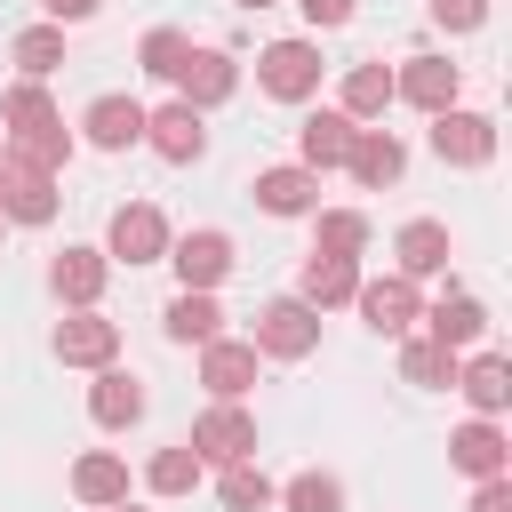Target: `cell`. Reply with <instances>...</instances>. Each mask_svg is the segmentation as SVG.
<instances>
[{
    "mask_svg": "<svg viewBox=\"0 0 512 512\" xmlns=\"http://www.w3.org/2000/svg\"><path fill=\"white\" fill-rule=\"evenodd\" d=\"M424 328H432L424 344H440V352H472V344H480V328H488V312H480V296H464V288H456V296H440V304L424 312Z\"/></svg>",
    "mask_w": 512,
    "mask_h": 512,
    "instance_id": "cell-16",
    "label": "cell"
},
{
    "mask_svg": "<svg viewBox=\"0 0 512 512\" xmlns=\"http://www.w3.org/2000/svg\"><path fill=\"white\" fill-rule=\"evenodd\" d=\"M0 232H8V216H0Z\"/></svg>",
    "mask_w": 512,
    "mask_h": 512,
    "instance_id": "cell-44",
    "label": "cell"
},
{
    "mask_svg": "<svg viewBox=\"0 0 512 512\" xmlns=\"http://www.w3.org/2000/svg\"><path fill=\"white\" fill-rule=\"evenodd\" d=\"M16 64H24V80H48L56 64H64V32L56 24H32V32H16V48H8Z\"/></svg>",
    "mask_w": 512,
    "mask_h": 512,
    "instance_id": "cell-29",
    "label": "cell"
},
{
    "mask_svg": "<svg viewBox=\"0 0 512 512\" xmlns=\"http://www.w3.org/2000/svg\"><path fill=\"white\" fill-rule=\"evenodd\" d=\"M456 392H464L480 416H504V400H512V368H504L496 352H480V360H456Z\"/></svg>",
    "mask_w": 512,
    "mask_h": 512,
    "instance_id": "cell-23",
    "label": "cell"
},
{
    "mask_svg": "<svg viewBox=\"0 0 512 512\" xmlns=\"http://www.w3.org/2000/svg\"><path fill=\"white\" fill-rule=\"evenodd\" d=\"M456 88H464V72H456L448 56H408V64L392 72V96H408L416 112H448Z\"/></svg>",
    "mask_w": 512,
    "mask_h": 512,
    "instance_id": "cell-7",
    "label": "cell"
},
{
    "mask_svg": "<svg viewBox=\"0 0 512 512\" xmlns=\"http://www.w3.org/2000/svg\"><path fill=\"white\" fill-rule=\"evenodd\" d=\"M104 256H120V264H160V256H168V216H160L152 200L112 208V240H104Z\"/></svg>",
    "mask_w": 512,
    "mask_h": 512,
    "instance_id": "cell-6",
    "label": "cell"
},
{
    "mask_svg": "<svg viewBox=\"0 0 512 512\" xmlns=\"http://www.w3.org/2000/svg\"><path fill=\"white\" fill-rule=\"evenodd\" d=\"M352 304H360V320H368L376 336H408V328L424 320V296H416V280H400V272L360 280V288H352Z\"/></svg>",
    "mask_w": 512,
    "mask_h": 512,
    "instance_id": "cell-5",
    "label": "cell"
},
{
    "mask_svg": "<svg viewBox=\"0 0 512 512\" xmlns=\"http://www.w3.org/2000/svg\"><path fill=\"white\" fill-rule=\"evenodd\" d=\"M112 352H120V328H112L104 312L56 320V360H64V368H112Z\"/></svg>",
    "mask_w": 512,
    "mask_h": 512,
    "instance_id": "cell-10",
    "label": "cell"
},
{
    "mask_svg": "<svg viewBox=\"0 0 512 512\" xmlns=\"http://www.w3.org/2000/svg\"><path fill=\"white\" fill-rule=\"evenodd\" d=\"M144 144L160 152V160H200L208 152V128H200V112L192 104H160V112H144Z\"/></svg>",
    "mask_w": 512,
    "mask_h": 512,
    "instance_id": "cell-12",
    "label": "cell"
},
{
    "mask_svg": "<svg viewBox=\"0 0 512 512\" xmlns=\"http://www.w3.org/2000/svg\"><path fill=\"white\" fill-rule=\"evenodd\" d=\"M352 136H360V128H352L344 112H312V120L296 128V152H304V168L320 176V168H344V152H352Z\"/></svg>",
    "mask_w": 512,
    "mask_h": 512,
    "instance_id": "cell-20",
    "label": "cell"
},
{
    "mask_svg": "<svg viewBox=\"0 0 512 512\" xmlns=\"http://www.w3.org/2000/svg\"><path fill=\"white\" fill-rule=\"evenodd\" d=\"M200 464H248L256 456V416L240 408V400H216V408H200V424H192V440H184Z\"/></svg>",
    "mask_w": 512,
    "mask_h": 512,
    "instance_id": "cell-1",
    "label": "cell"
},
{
    "mask_svg": "<svg viewBox=\"0 0 512 512\" xmlns=\"http://www.w3.org/2000/svg\"><path fill=\"white\" fill-rule=\"evenodd\" d=\"M0 176H8V152H0Z\"/></svg>",
    "mask_w": 512,
    "mask_h": 512,
    "instance_id": "cell-42",
    "label": "cell"
},
{
    "mask_svg": "<svg viewBox=\"0 0 512 512\" xmlns=\"http://www.w3.org/2000/svg\"><path fill=\"white\" fill-rule=\"evenodd\" d=\"M400 376L424 384V392H440V384H456V352H440V344H408V352H400Z\"/></svg>",
    "mask_w": 512,
    "mask_h": 512,
    "instance_id": "cell-34",
    "label": "cell"
},
{
    "mask_svg": "<svg viewBox=\"0 0 512 512\" xmlns=\"http://www.w3.org/2000/svg\"><path fill=\"white\" fill-rule=\"evenodd\" d=\"M72 496H80V504H128V464L104 456V448H88V456L72 464Z\"/></svg>",
    "mask_w": 512,
    "mask_h": 512,
    "instance_id": "cell-25",
    "label": "cell"
},
{
    "mask_svg": "<svg viewBox=\"0 0 512 512\" xmlns=\"http://www.w3.org/2000/svg\"><path fill=\"white\" fill-rule=\"evenodd\" d=\"M448 464H456V472H472V480H504V464H512V440L496 432V416H472V424L448 440Z\"/></svg>",
    "mask_w": 512,
    "mask_h": 512,
    "instance_id": "cell-14",
    "label": "cell"
},
{
    "mask_svg": "<svg viewBox=\"0 0 512 512\" xmlns=\"http://www.w3.org/2000/svg\"><path fill=\"white\" fill-rule=\"evenodd\" d=\"M184 56H192V40H184V32H168V24H160V32H144V48H136V64H144V72H160V80H176V72H184Z\"/></svg>",
    "mask_w": 512,
    "mask_h": 512,
    "instance_id": "cell-35",
    "label": "cell"
},
{
    "mask_svg": "<svg viewBox=\"0 0 512 512\" xmlns=\"http://www.w3.org/2000/svg\"><path fill=\"white\" fill-rule=\"evenodd\" d=\"M216 496H224L232 512H264V504H272V480H264L256 464H224V488H216Z\"/></svg>",
    "mask_w": 512,
    "mask_h": 512,
    "instance_id": "cell-36",
    "label": "cell"
},
{
    "mask_svg": "<svg viewBox=\"0 0 512 512\" xmlns=\"http://www.w3.org/2000/svg\"><path fill=\"white\" fill-rule=\"evenodd\" d=\"M256 80H264V96L304 104V96L320 88V48H312V40H272V48L256 56Z\"/></svg>",
    "mask_w": 512,
    "mask_h": 512,
    "instance_id": "cell-4",
    "label": "cell"
},
{
    "mask_svg": "<svg viewBox=\"0 0 512 512\" xmlns=\"http://www.w3.org/2000/svg\"><path fill=\"white\" fill-rule=\"evenodd\" d=\"M240 8H272V0H240Z\"/></svg>",
    "mask_w": 512,
    "mask_h": 512,
    "instance_id": "cell-41",
    "label": "cell"
},
{
    "mask_svg": "<svg viewBox=\"0 0 512 512\" xmlns=\"http://www.w3.org/2000/svg\"><path fill=\"white\" fill-rule=\"evenodd\" d=\"M384 104H392V72H384V64H352V72H344V104H336V112L360 128V120H376Z\"/></svg>",
    "mask_w": 512,
    "mask_h": 512,
    "instance_id": "cell-27",
    "label": "cell"
},
{
    "mask_svg": "<svg viewBox=\"0 0 512 512\" xmlns=\"http://www.w3.org/2000/svg\"><path fill=\"white\" fill-rule=\"evenodd\" d=\"M0 216H8V224H48V216H56V176H32V168L8 160V176H0Z\"/></svg>",
    "mask_w": 512,
    "mask_h": 512,
    "instance_id": "cell-19",
    "label": "cell"
},
{
    "mask_svg": "<svg viewBox=\"0 0 512 512\" xmlns=\"http://www.w3.org/2000/svg\"><path fill=\"white\" fill-rule=\"evenodd\" d=\"M104 280H112V256H104V248H64V256L48 264V288H56L72 312H96Z\"/></svg>",
    "mask_w": 512,
    "mask_h": 512,
    "instance_id": "cell-9",
    "label": "cell"
},
{
    "mask_svg": "<svg viewBox=\"0 0 512 512\" xmlns=\"http://www.w3.org/2000/svg\"><path fill=\"white\" fill-rule=\"evenodd\" d=\"M320 344V312L304 304V296H272L264 312H256V352H272V360H304Z\"/></svg>",
    "mask_w": 512,
    "mask_h": 512,
    "instance_id": "cell-3",
    "label": "cell"
},
{
    "mask_svg": "<svg viewBox=\"0 0 512 512\" xmlns=\"http://www.w3.org/2000/svg\"><path fill=\"white\" fill-rule=\"evenodd\" d=\"M352 288H360V264H352V256H312V264H304V304H312V312L352 304Z\"/></svg>",
    "mask_w": 512,
    "mask_h": 512,
    "instance_id": "cell-26",
    "label": "cell"
},
{
    "mask_svg": "<svg viewBox=\"0 0 512 512\" xmlns=\"http://www.w3.org/2000/svg\"><path fill=\"white\" fill-rule=\"evenodd\" d=\"M472 512H512V480H480L472 488Z\"/></svg>",
    "mask_w": 512,
    "mask_h": 512,
    "instance_id": "cell-39",
    "label": "cell"
},
{
    "mask_svg": "<svg viewBox=\"0 0 512 512\" xmlns=\"http://www.w3.org/2000/svg\"><path fill=\"white\" fill-rule=\"evenodd\" d=\"M40 120H56L48 88H40V80H16V88L0 96V128H8V136H24V128H40Z\"/></svg>",
    "mask_w": 512,
    "mask_h": 512,
    "instance_id": "cell-30",
    "label": "cell"
},
{
    "mask_svg": "<svg viewBox=\"0 0 512 512\" xmlns=\"http://www.w3.org/2000/svg\"><path fill=\"white\" fill-rule=\"evenodd\" d=\"M168 264H176V280H184L192 296H208V288L232 272V240H224V232H184V240H168Z\"/></svg>",
    "mask_w": 512,
    "mask_h": 512,
    "instance_id": "cell-8",
    "label": "cell"
},
{
    "mask_svg": "<svg viewBox=\"0 0 512 512\" xmlns=\"http://www.w3.org/2000/svg\"><path fill=\"white\" fill-rule=\"evenodd\" d=\"M432 24H448V32H480V24H488V0H432Z\"/></svg>",
    "mask_w": 512,
    "mask_h": 512,
    "instance_id": "cell-37",
    "label": "cell"
},
{
    "mask_svg": "<svg viewBox=\"0 0 512 512\" xmlns=\"http://www.w3.org/2000/svg\"><path fill=\"white\" fill-rule=\"evenodd\" d=\"M40 8H48V24L64 32V24H88V16L104 8V0H40Z\"/></svg>",
    "mask_w": 512,
    "mask_h": 512,
    "instance_id": "cell-38",
    "label": "cell"
},
{
    "mask_svg": "<svg viewBox=\"0 0 512 512\" xmlns=\"http://www.w3.org/2000/svg\"><path fill=\"white\" fill-rule=\"evenodd\" d=\"M216 328H224L216 296H192V288H184V296L168 304V336H176V344H216Z\"/></svg>",
    "mask_w": 512,
    "mask_h": 512,
    "instance_id": "cell-28",
    "label": "cell"
},
{
    "mask_svg": "<svg viewBox=\"0 0 512 512\" xmlns=\"http://www.w3.org/2000/svg\"><path fill=\"white\" fill-rule=\"evenodd\" d=\"M120 512H136V504H120Z\"/></svg>",
    "mask_w": 512,
    "mask_h": 512,
    "instance_id": "cell-43",
    "label": "cell"
},
{
    "mask_svg": "<svg viewBox=\"0 0 512 512\" xmlns=\"http://www.w3.org/2000/svg\"><path fill=\"white\" fill-rule=\"evenodd\" d=\"M344 168H352V184H360V192H384V184H400L408 152H400V136H392V128H360V136H352V152H344Z\"/></svg>",
    "mask_w": 512,
    "mask_h": 512,
    "instance_id": "cell-13",
    "label": "cell"
},
{
    "mask_svg": "<svg viewBox=\"0 0 512 512\" xmlns=\"http://www.w3.org/2000/svg\"><path fill=\"white\" fill-rule=\"evenodd\" d=\"M144 480H152V496H184V488H200V456L176 440V448H160V456L144 464Z\"/></svg>",
    "mask_w": 512,
    "mask_h": 512,
    "instance_id": "cell-32",
    "label": "cell"
},
{
    "mask_svg": "<svg viewBox=\"0 0 512 512\" xmlns=\"http://www.w3.org/2000/svg\"><path fill=\"white\" fill-rule=\"evenodd\" d=\"M200 384H208L216 400H240V392L256 384V344H232V336L200 344Z\"/></svg>",
    "mask_w": 512,
    "mask_h": 512,
    "instance_id": "cell-17",
    "label": "cell"
},
{
    "mask_svg": "<svg viewBox=\"0 0 512 512\" xmlns=\"http://www.w3.org/2000/svg\"><path fill=\"white\" fill-rule=\"evenodd\" d=\"M432 152H440L448 168H488V160H496V120L448 104V112H432Z\"/></svg>",
    "mask_w": 512,
    "mask_h": 512,
    "instance_id": "cell-2",
    "label": "cell"
},
{
    "mask_svg": "<svg viewBox=\"0 0 512 512\" xmlns=\"http://www.w3.org/2000/svg\"><path fill=\"white\" fill-rule=\"evenodd\" d=\"M296 8H304L312 24H352V8H360V0H296Z\"/></svg>",
    "mask_w": 512,
    "mask_h": 512,
    "instance_id": "cell-40",
    "label": "cell"
},
{
    "mask_svg": "<svg viewBox=\"0 0 512 512\" xmlns=\"http://www.w3.org/2000/svg\"><path fill=\"white\" fill-rule=\"evenodd\" d=\"M8 160L32 168V176H56V168L72 160V128H64V120H40V128H24V136L8 144Z\"/></svg>",
    "mask_w": 512,
    "mask_h": 512,
    "instance_id": "cell-24",
    "label": "cell"
},
{
    "mask_svg": "<svg viewBox=\"0 0 512 512\" xmlns=\"http://www.w3.org/2000/svg\"><path fill=\"white\" fill-rule=\"evenodd\" d=\"M280 504H288V512H344V480H336V472H296Z\"/></svg>",
    "mask_w": 512,
    "mask_h": 512,
    "instance_id": "cell-33",
    "label": "cell"
},
{
    "mask_svg": "<svg viewBox=\"0 0 512 512\" xmlns=\"http://www.w3.org/2000/svg\"><path fill=\"white\" fill-rule=\"evenodd\" d=\"M88 416H96L104 432H128V424L144 416V384H136L128 368H96V392H88Z\"/></svg>",
    "mask_w": 512,
    "mask_h": 512,
    "instance_id": "cell-18",
    "label": "cell"
},
{
    "mask_svg": "<svg viewBox=\"0 0 512 512\" xmlns=\"http://www.w3.org/2000/svg\"><path fill=\"white\" fill-rule=\"evenodd\" d=\"M80 128H88L96 152H128V144H144V104L136 96H96Z\"/></svg>",
    "mask_w": 512,
    "mask_h": 512,
    "instance_id": "cell-15",
    "label": "cell"
},
{
    "mask_svg": "<svg viewBox=\"0 0 512 512\" xmlns=\"http://www.w3.org/2000/svg\"><path fill=\"white\" fill-rule=\"evenodd\" d=\"M176 88H184L176 104H192V112H208V104H224V96L240 88V64H232L224 48H192V56H184V72H176Z\"/></svg>",
    "mask_w": 512,
    "mask_h": 512,
    "instance_id": "cell-11",
    "label": "cell"
},
{
    "mask_svg": "<svg viewBox=\"0 0 512 512\" xmlns=\"http://www.w3.org/2000/svg\"><path fill=\"white\" fill-rule=\"evenodd\" d=\"M320 200V176L312 168H256V208L264 216H304Z\"/></svg>",
    "mask_w": 512,
    "mask_h": 512,
    "instance_id": "cell-21",
    "label": "cell"
},
{
    "mask_svg": "<svg viewBox=\"0 0 512 512\" xmlns=\"http://www.w3.org/2000/svg\"><path fill=\"white\" fill-rule=\"evenodd\" d=\"M400 280H424V272H448V224H432V216H416V224H400Z\"/></svg>",
    "mask_w": 512,
    "mask_h": 512,
    "instance_id": "cell-22",
    "label": "cell"
},
{
    "mask_svg": "<svg viewBox=\"0 0 512 512\" xmlns=\"http://www.w3.org/2000/svg\"><path fill=\"white\" fill-rule=\"evenodd\" d=\"M368 248V216L360 208H320V248L312 256H360Z\"/></svg>",
    "mask_w": 512,
    "mask_h": 512,
    "instance_id": "cell-31",
    "label": "cell"
}]
</instances>
